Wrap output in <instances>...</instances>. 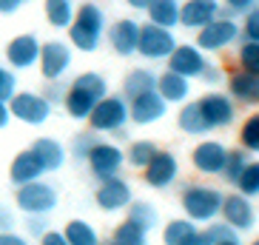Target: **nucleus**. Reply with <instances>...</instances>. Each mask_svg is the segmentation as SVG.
Returning a JSON list of instances; mask_svg holds the SVG:
<instances>
[{"label": "nucleus", "mask_w": 259, "mask_h": 245, "mask_svg": "<svg viewBox=\"0 0 259 245\" xmlns=\"http://www.w3.org/2000/svg\"><path fill=\"white\" fill-rule=\"evenodd\" d=\"M66 89H69V83H63V80H49L46 89H43V97H46L52 106H54V103H63Z\"/></svg>", "instance_id": "37998d69"}, {"label": "nucleus", "mask_w": 259, "mask_h": 245, "mask_svg": "<svg viewBox=\"0 0 259 245\" xmlns=\"http://www.w3.org/2000/svg\"><path fill=\"white\" fill-rule=\"evenodd\" d=\"M114 242L120 245H148V231H143L140 225H134L131 220H122L114 228Z\"/></svg>", "instance_id": "f704fd0d"}, {"label": "nucleus", "mask_w": 259, "mask_h": 245, "mask_svg": "<svg viewBox=\"0 0 259 245\" xmlns=\"http://www.w3.org/2000/svg\"><path fill=\"white\" fill-rule=\"evenodd\" d=\"M239 37H242L239 23L228 15H220L197 31V46L205 54H213V52H225V49L234 46Z\"/></svg>", "instance_id": "39448f33"}, {"label": "nucleus", "mask_w": 259, "mask_h": 245, "mask_svg": "<svg viewBox=\"0 0 259 245\" xmlns=\"http://www.w3.org/2000/svg\"><path fill=\"white\" fill-rule=\"evenodd\" d=\"M251 162V154L245 151V148H228V157H225V169H222V180H228L231 185H236L239 174L245 171V166Z\"/></svg>", "instance_id": "72a5a7b5"}, {"label": "nucleus", "mask_w": 259, "mask_h": 245, "mask_svg": "<svg viewBox=\"0 0 259 245\" xmlns=\"http://www.w3.org/2000/svg\"><path fill=\"white\" fill-rule=\"evenodd\" d=\"M103 37H106V12L92 0L80 3L69 26V46L92 54L103 46Z\"/></svg>", "instance_id": "f03ea898"}, {"label": "nucleus", "mask_w": 259, "mask_h": 245, "mask_svg": "<svg viewBox=\"0 0 259 245\" xmlns=\"http://www.w3.org/2000/svg\"><path fill=\"white\" fill-rule=\"evenodd\" d=\"M225 157H228V146L220 143V140H202L194 146L191 151V166L199 171V174H222L225 169Z\"/></svg>", "instance_id": "2eb2a0df"}, {"label": "nucleus", "mask_w": 259, "mask_h": 245, "mask_svg": "<svg viewBox=\"0 0 259 245\" xmlns=\"http://www.w3.org/2000/svg\"><path fill=\"white\" fill-rule=\"evenodd\" d=\"M74 63V49L63 40H49L40 46V60H37V69L43 74V80H63L66 71L71 69Z\"/></svg>", "instance_id": "1a4fd4ad"}, {"label": "nucleus", "mask_w": 259, "mask_h": 245, "mask_svg": "<svg viewBox=\"0 0 259 245\" xmlns=\"http://www.w3.org/2000/svg\"><path fill=\"white\" fill-rule=\"evenodd\" d=\"M43 174H46V169L40 166V160L34 157L31 148L15 154V160L9 166V180L15 185H26V183H34V180H43Z\"/></svg>", "instance_id": "4be33fe9"}, {"label": "nucleus", "mask_w": 259, "mask_h": 245, "mask_svg": "<svg viewBox=\"0 0 259 245\" xmlns=\"http://www.w3.org/2000/svg\"><path fill=\"white\" fill-rule=\"evenodd\" d=\"M239 148H245L248 154H259V111H251L239 126Z\"/></svg>", "instance_id": "473e14b6"}, {"label": "nucleus", "mask_w": 259, "mask_h": 245, "mask_svg": "<svg viewBox=\"0 0 259 245\" xmlns=\"http://www.w3.org/2000/svg\"><path fill=\"white\" fill-rule=\"evenodd\" d=\"M143 177H145V183L151 185V188H157V191L171 188L177 183V177H180V162H177V157L171 151H162L160 148L151 157V162L143 169Z\"/></svg>", "instance_id": "4468645a"}, {"label": "nucleus", "mask_w": 259, "mask_h": 245, "mask_svg": "<svg viewBox=\"0 0 259 245\" xmlns=\"http://www.w3.org/2000/svg\"><path fill=\"white\" fill-rule=\"evenodd\" d=\"M199 80H205V83H220V69L208 63V69L202 71V77H199Z\"/></svg>", "instance_id": "09e8293b"}, {"label": "nucleus", "mask_w": 259, "mask_h": 245, "mask_svg": "<svg viewBox=\"0 0 259 245\" xmlns=\"http://www.w3.org/2000/svg\"><path fill=\"white\" fill-rule=\"evenodd\" d=\"M128 211V217L125 220H131L134 225H140L143 231H151V228H157V222H160V214H157V208L151 206V202H143V199H131V206L125 208Z\"/></svg>", "instance_id": "7c9ffc66"}, {"label": "nucleus", "mask_w": 259, "mask_h": 245, "mask_svg": "<svg viewBox=\"0 0 259 245\" xmlns=\"http://www.w3.org/2000/svg\"><path fill=\"white\" fill-rule=\"evenodd\" d=\"M108 94V83L106 77L97 74V71H83L71 80V86L66 89V97H63L60 106L66 108V114L71 120H89L92 108L97 106L100 100Z\"/></svg>", "instance_id": "f257e3e1"}, {"label": "nucleus", "mask_w": 259, "mask_h": 245, "mask_svg": "<svg viewBox=\"0 0 259 245\" xmlns=\"http://www.w3.org/2000/svg\"><path fill=\"white\" fill-rule=\"evenodd\" d=\"M9 111L26 126H43L52 117V103L37 92H15V97L9 100Z\"/></svg>", "instance_id": "9d476101"}, {"label": "nucleus", "mask_w": 259, "mask_h": 245, "mask_svg": "<svg viewBox=\"0 0 259 245\" xmlns=\"http://www.w3.org/2000/svg\"><path fill=\"white\" fill-rule=\"evenodd\" d=\"M236 191L245 197H259V160H251L245 166V171L236 180Z\"/></svg>", "instance_id": "e433bc0d"}, {"label": "nucleus", "mask_w": 259, "mask_h": 245, "mask_svg": "<svg viewBox=\"0 0 259 245\" xmlns=\"http://www.w3.org/2000/svg\"><path fill=\"white\" fill-rule=\"evenodd\" d=\"M199 103V111L205 117V123L211 126V131L217 129H228L231 123L236 120V103L222 92H208L197 100Z\"/></svg>", "instance_id": "f8f14e48"}, {"label": "nucleus", "mask_w": 259, "mask_h": 245, "mask_svg": "<svg viewBox=\"0 0 259 245\" xmlns=\"http://www.w3.org/2000/svg\"><path fill=\"white\" fill-rule=\"evenodd\" d=\"M128 3V9H134V12H145V9L151 6V0H125Z\"/></svg>", "instance_id": "603ef678"}, {"label": "nucleus", "mask_w": 259, "mask_h": 245, "mask_svg": "<svg viewBox=\"0 0 259 245\" xmlns=\"http://www.w3.org/2000/svg\"><path fill=\"white\" fill-rule=\"evenodd\" d=\"M213 245H242V242H239V237H234V239H222V242H213Z\"/></svg>", "instance_id": "5fc2aeb1"}, {"label": "nucleus", "mask_w": 259, "mask_h": 245, "mask_svg": "<svg viewBox=\"0 0 259 245\" xmlns=\"http://www.w3.org/2000/svg\"><path fill=\"white\" fill-rule=\"evenodd\" d=\"M9 123H12V111H9V103H3V100H0V131L6 129Z\"/></svg>", "instance_id": "3c124183"}, {"label": "nucleus", "mask_w": 259, "mask_h": 245, "mask_svg": "<svg viewBox=\"0 0 259 245\" xmlns=\"http://www.w3.org/2000/svg\"><path fill=\"white\" fill-rule=\"evenodd\" d=\"M63 237L69 239V245H100L97 228L85 220H69L63 228Z\"/></svg>", "instance_id": "c85d7f7f"}, {"label": "nucleus", "mask_w": 259, "mask_h": 245, "mask_svg": "<svg viewBox=\"0 0 259 245\" xmlns=\"http://www.w3.org/2000/svg\"><path fill=\"white\" fill-rule=\"evenodd\" d=\"M154 89H157V74L148 69H131L122 80V97L125 100H134L137 94L154 92Z\"/></svg>", "instance_id": "cd10ccee"}, {"label": "nucleus", "mask_w": 259, "mask_h": 245, "mask_svg": "<svg viewBox=\"0 0 259 245\" xmlns=\"http://www.w3.org/2000/svg\"><path fill=\"white\" fill-rule=\"evenodd\" d=\"M145 15H148V23L174 29V26H180V0H151Z\"/></svg>", "instance_id": "393cba45"}, {"label": "nucleus", "mask_w": 259, "mask_h": 245, "mask_svg": "<svg viewBox=\"0 0 259 245\" xmlns=\"http://www.w3.org/2000/svg\"><path fill=\"white\" fill-rule=\"evenodd\" d=\"M106 40L111 43V49H114L120 57H131V54H137L140 23L134 17H120V20H114V23L108 26Z\"/></svg>", "instance_id": "aec40b11"}, {"label": "nucleus", "mask_w": 259, "mask_h": 245, "mask_svg": "<svg viewBox=\"0 0 259 245\" xmlns=\"http://www.w3.org/2000/svg\"><path fill=\"white\" fill-rule=\"evenodd\" d=\"M205 237L211 239V242H222V239H234V237H239V231H234L228 225V222H217V220H211L208 222V228H205Z\"/></svg>", "instance_id": "ea45409f"}, {"label": "nucleus", "mask_w": 259, "mask_h": 245, "mask_svg": "<svg viewBox=\"0 0 259 245\" xmlns=\"http://www.w3.org/2000/svg\"><path fill=\"white\" fill-rule=\"evenodd\" d=\"M251 245H259V239H256V242H251Z\"/></svg>", "instance_id": "4d7b16f0"}, {"label": "nucleus", "mask_w": 259, "mask_h": 245, "mask_svg": "<svg viewBox=\"0 0 259 245\" xmlns=\"http://www.w3.org/2000/svg\"><path fill=\"white\" fill-rule=\"evenodd\" d=\"M177 49V37L171 29L154 23H140V40H137V54L145 60H168V54Z\"/></svg>", "instance_id": "6e6552de"}, {"label": "nucleus", "mask_w": 259, "mask_h": 245, "mask_svg": "<svg viewBox=\"0 0 259 245\" xmlns=\"http://www.w3.org/2000/svg\"><path fill=\"white\" fill-rule=\"evenodd\" d=\"M239 31H242V40H253V43H259V6H253L248 15H242V26H239Z\"/></svg>", "instance_id": "58836bf2"}, {"label": "nucleus", "mask_w": 259, "mask_h": 245, "mask_svg": "<svg viewBox=\"0 0 259 245\" xmlns=\"http://www.w3.org/2000/svg\"><path fill=\"white\" fill-rule=\"evenodd\" d=\"M31 151H34V157L40 160V166L46 169V174L63 169V162H66V146L54 137H37L31 143Z\"/></svg>", "instance_id": "5701e85b"}, {"label": "nucleus", "mask_w": 259, "mask_h": 245, "mask_svg": "<svg viewBox=\"0 0 259 245\" xmlns=\"http://www.w3.org/2000/svg\"><path fill=\"white\" fill-rule=\"evenodd\" d=\"M12 225H15V217H12V211L0 206V231H12Z\"/></svg>", "instance_id": "de8ad7c7"}, {"label": "nucleus", "mask_w": 259, "mask_h": 245, "mask_svg": "<svg viewBox=\"0 0 259 245\" xmlns=\"http://www.w3.org/2000/svg\"><path fill=\"white\" fill-rule=\"evenodd\" d=\"M128 123V100L122 94H106L89 114V131L94 134H117Z\"/></svg>", "instance_id": "20e7f679"}, {"label": "nucleus", "mask_w": 259, "mask_h": 245, "mask_svg": "<svg viewBox=\"0 0 259 245\" xmlns=\"http://www.w3.org/2000/svg\"><path fill=\"white\" fill-rule=\"evenodd\" d=\"M26 228H29V234L31 237H43V234H46L49 231V220L43 214H29V220H26Z\"/></svg>", "instance_id": "c03bdc74"}, {"label": "nucleus", "mask_w": 259, "mask_h": 245, "mask_svg": "<svg viewBox=\"0 0 259 245\" xmlns=\"http://www.w3.org/2000/svg\"><path fill=\"white\" fill-rule=\"evenodd\" d=\"M197 222L194 220H171L162 228V242L165 245H188L191 239L197 237Z\"/></svg>", "instance_id": "c756f323"}, {"label": "nucleus", "mask_w": 259, "mask_h": 245, "mask_svg": "<svg viewBox=\"0 0 259 245\" xmlns=\"http://www.w3.org/2000/svg\"><path fill=\"white\" fill-rule=\"evenodd\" d=\"M20 9V0H0V15H15Z\"/></svg>", "instance_id": "8fccbe9b"}, {"label": "nucleus", "mask_w": 259, "mask_h": 245, "mask_svg": "<svg viewBox=\"0 0 259 245\" xmlns=\"http://www.w3.org/2000/svg\"><path fill=\"white\" fill-rule=\"evenodd\" d=\"M177 126H180L185 134H194V137H205L208 131H211V126L205 123V117L199 111L197 100H194V103H183L180 114H177Z\"/></svg>", "instance_id": "a878e982"}, {"label": "nucleus", "mask_w": 259, "mask_h": 245, "mask_svg": "<svg viewBox=\"0 0 259 245\" xmlns=\"http://www.w3.org/2000/svg\"><path fill=\"white\" fill-rule=\"evenodd\" d=\"M94 143H97V134H94V131H80V134H74V140H71V146H69L71 157L85 162V157H89Z\"/></svg>", "instance_id": "4c0bfd02"}, {"label": "nucleus", "mask_w": 259, "mask_h": 245, "mask_svg": "<svg viewBox=\"0 0 259 245\" xmlns=\"http://www.w3.org/2000/svg\"><path fill=\"white\" fill-rule=\"evenodd\" d=\"M165 114H168V103L160 97L157 89L128 100V120L137 123V126H151V123L162 120Z\"/></svg>", "instance_id": "f3484780"}, {"label": "nucleus", "mask_w": 259, "mask_h": 245, "mask_svg": "<svg viewBox=\"0 0 259 245\" xmlns=\"http://www.w3.org/2000/svg\"><path fill=\"white\" fill-rule=\"evenodd\" d=\"M17 92V77L12 69H6V66H0V100L3 103H9V100L15 97Z\"/></svg>", "instance_id": "a19ab883"}, {"label": "nucleus", "mask_w": 259, "mask_h": 245, "mask_svg": "<svg viewBox=\"0 0 259 245\" xmlns=\"http://www.w3.org/2000/svg\"><path fill=\"white\" fill-rule=\"evenodd\" d=\"M94 199H97V206L103 211L114 214V211H125L131 206L134 194H131V185L117 174V177H108V180H100V188L94 194Z\"/></svg>", "instance_id": "dca6fc26"}, {"label": "nucleus", "mask_w": 259, "mask_h": 245, "mask_svg": "<svg viewBox=\"0 0 259 245\" xmlns=\"http://www.w3.org/2000/svg\"><path fill=\"white\" fill-rule=\"evenodd\" d=\"M40 43L34 34H17V37L9 40V46H6V60L9 66L15 71H29L37 66L40 60Z\"/></svg>", "instance_id": "a211bd4d"}, {"label": "nucleus", "mask_w": 259, "mask_h": 245, "mask_svg": "<svg viewBox=\"0 0 259 245\" xmlns=\"http://www.w3.org/2000/svg\"><path fill=\"white\" fill-rule=\"evenodd\" d=\"M106 245H120V242H114V239H111V242H106Z\"/></svg>", "instance_id": "6e6d98bb"}, {"label": "nucleus", "mask_w": 259, "mask_h": 245, "mask_svg": "<svg viewBox=\"0 0 259 245\" xmlns=\"http://www.w3.org/2000/svg\"><path fill=\"white\" fill-rule=\"evenodd\" d=\"M222 15L220 0H183L180 3V26L191 31H199L205 23H211L213 17Z\"/></svg>", "instance_id": "6ab92c4d"}, {"label": "nucleus", "mask_w": 259, "mask_h": 245, "mask_svg": "<svg viewBox=\"0 0 259 245\" xmlns=\"http://www.w3.org/2000/svg\"><path fill=\"white\" fill-rule=\"evenodd\" d=\"M253 6H259V0H222V15H228V17L248 15Z\"/></svg>", "instance_id": "79ce46f5"}, {"label": "nucleus", "mask_w": 259, "mask_h": 245, "mask_svg": "<svg viewBox=\"0 0 259 245\" xmlns=\"http://www.w3.org/2000/svg\"><path fill=\"white\" fill-rule=\"evenodd\" d=\"M0 245H29V239L15 231H0Z\"/></svg>", "instance_id": "49530a36"}, {"label": "nucleus", "mask_w": 259, "mask_h": 245, "mask_svg": "<svg viewBox=\"0 0 259 245\" xmlns=\"http://www.w3.org/2000/svg\"><path fill=\"white\" fill-rule=\"evenodd\" d=\"M20 3H29V0H20Z\"/></svg>", "instance_id": "13d9d810"}, {"label": "nucleus", "mask_w": 259, "mask_h": 245, "mask_svg": "<svg viewBox=\"0 0 259 245\" xmlns=\"http://www.w3.org/2000/svg\"><path fill=\"white\" fill-rule=\"evenodd\" d=\"M168 69L177 71V74L188 77V80H194V77H202V71L208 69V57L205 52L197 46V43H177V49L171 54H168Z\"/></svg>", "instance_id": "9b49d317"}, {"label": "nucleus", "mask_w": 259, "mask_h": 245, "mask_svg": "<svg viewBox=\"0 0 259 245\" xmlns=\"http://www.w3.org/2000/svg\"><path fill=\"white\" fill-rule=\"evenodd\" d=\"M228 97L239 106H259V74L236 69L228 74Z\"/></svg>", "instance_id": "412c9836"}, {"label": "nucleus", "mask_w": 259, "mask_h": 245, "mask_svg": "<svg viewBox=\"0 0 259 245\" xmlns=\"http://www.w3.org/2000/svg\"><path fill=\"white\" fill-rule=\"evenodd\" d=\"M220 217H222V222H228L234 231H251L253 225H256V211H253L251 199L239 191L222 197Z\"/></svg>", "instance_id": "ddd939ff"}, {"label": "nucleus", "mask_w": 259, "mask_h": 245, "mask_svg": "<svg viewBox=\"0 0 259 245\" xmlns=\"http://www.w3.org/2000/svg\"><path fill=\"white\" fill-rule=\"evenodd\" d=\"M57 188L49 185L46 180H34V183H26V185H17V194H15V202L23 214H52L57 208Z\"/></svg>", "instance_id": "423d86ee"}, {"label": "nucleus", "mask_w": 259, "mask_h": 245, "mask_svg": "<svg viewBox=\"0 0 259 245\" xmlns=\"http://www.w3.org/2000/svg\"><path fill=\"white\" fill-rule=\"evenodd\" d=\"M77 3L74 0H46L43 3V15H46V23L52 29H69L71 20H74Z\"/></svg>", "instance_id": "bb28decb"}, {"label": "nucleus", "mask_w": 259, "mask_h": 245, "mask_svg": "<svg viewBox=\"0 0 259 245\" xmlns=\"http://www.w3.org/2000/svg\"><path fill=\"white\" fill-rule=\"evenodd\" d=\"M157 92L165 103H188V94H191V80L177 71H162L157 77Z\"/></svg>", "instance_id": "b1692460"}, {"label": "nucleus", "mask_w": 259, "mask_h": 245, "mask_svg": "<svg viewBox=\"0 0 259 245\" xmlns=\"http://www.w3.org/2000/svg\"><path fill=\"white\" fill-rule=\"evenodd\" d=\"M222 197L225 194L213 185H202V183H194V185H185L183 188V211L188 220L194 222H211L220 217V208H222Z\"/></svg>", "instance_id": "7ed1b4c3"}, {"label": "nucleus", "mask_w": 259, "mask_h": 245, "mask_svg": "<svg viewBox=\"0 0 259 245\" xmlns=\"http://www.w3.org/2000/svg\"><path fill=\"white\" fill-rule=\"evenodd\" d=\"M188 245H213V242H211V239H208V237H205V231H197V237L191 239V242H188Z\"/></svg>", "instance_id": "864d4df0"}, {"label": "nucleus", "mask_w": 259, "mask_h": 245, "mask_svg": "<svg viewBox=\"0 0 259 245\" xmlns=\"http://www.w3.org/2000/svg\"><path fill=\"white\" fill-rule=\"evenodd\" d=\"M157 151H160V148H157V143H151V140H134L128 146V151H125V162H128L131 169L143 171Z\"/></svg>", "instance_id": "2f4dec72"}, {"label": "nucleus", "mask_w": 259, "mask_h": 245, "mask_svg": "<svg viewBox=\"0 0 259 245\" xmlns=\"http://www.w3.org/2000/svg\"><path fill=\"white\" fill-rule=\"evenodd\" d=\"M40 245H69V239L63 237V231H46L40 237Z\"/></svg>", "instance_id": "a18cd8bd"}, {"label": "nucleus", "mask_w": 259, "mask_h": 245, "mask_svg": "<svg viewBox=\"0 0 259 245\" xmlns=\"http://www.w3.org/2000/svg\"><path fill=\"white\" fill-rule=\"evenodd\" d=\"M85 162H89V171H92L94 180H108V177H117L120 169L125 166V151L117 143L97 140L85 157Z\"/></svg>", "instance_id": "0eeeda50"}, {"label": "nucleus", "mask_w": 259, "mask_h": 245, "mask_svg": "<svg viewBox=\"0 0 259 245\" xmlns=\"http://www.w3.org/2000/svg\"><path fill=\"white\" fill-rule=\"evenodd\" d=\"M236 66H239L242 71L259 74V43L242 40V43H239V52H236Z\"/></svg>", "instance_id": "c9c22d12"}]
</instances>
